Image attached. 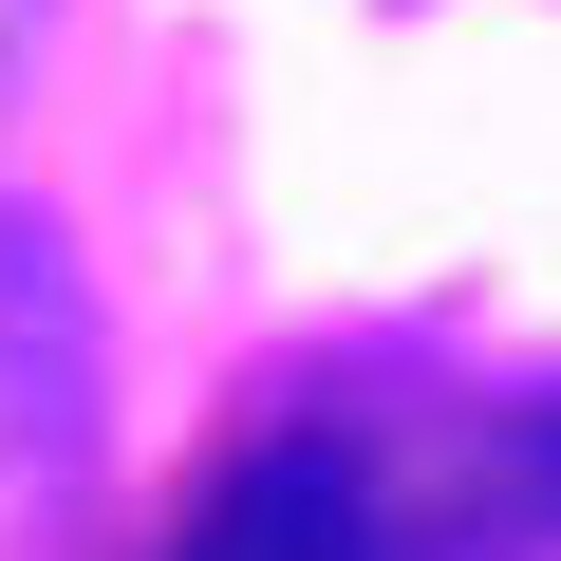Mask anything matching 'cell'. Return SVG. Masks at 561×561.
Listing matches in <instances>:
<instances>
[{
    "label": "cell",
    "mask_w": 561,
    "mask_h": 561,
    "mask_svg": "<svg viewBox=\"0 0 561 561\" xmlns=\"http://www.w3.org/2000/svg\"><path fill=\"white\" fill-rule=\"evenodd\" d=\"M94 449V300L38 225H0V524H38Z\"/></svg>",
    "instance_id": "1"
},
{
    "label": "cell",
    "mask_w": 561,
    "mask_h": 561,
    "mask_svg": "<svg viewBox=\"0 0 561 561\" xmlns=\"http://www.w3.org/2000/svg\"><path fill=\"white\" fill-rule=\"evenodd\" d=\"M20 38H38V0H0V76H20Z\"/></svg>",
    "instance_id": "4"
},
{
    "label": "cell",
    "mask_w": 561,
    "mask_h": 561,
    "mask_svg": "<svg viewBox=\"0 0 561 561\" xmlns=\"http://www.w3.org/2000/svg\"><path fill=\"white\" fill-rule=\"evenodd\" d=\"M468 542H561V393H524V412L486 431V505H468Z\"/></svg>",
    "instance_id": "3"
},
{
    "label": "cell",
    "mask_w": 561,
    "mask_h": 561,
    "mask_svg": "<svg viewBox=\"0 0 561 561\" xmlns=\"http://www.w3.org/2000/svg\"><path fill=\"white\" fill-rule=\"evenodd\" d=\"M169 561H393V505H375V468H356V449L280 431V449H243V468L187 505V542H169Z\"/></svg>",
    "instance_id": "2"
}]
</instances>
